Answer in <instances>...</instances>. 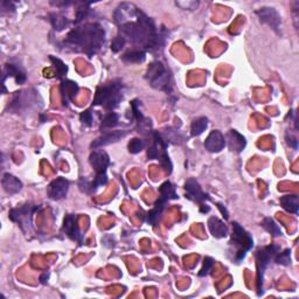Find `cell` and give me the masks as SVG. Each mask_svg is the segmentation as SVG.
<instances>
[{"label": "cell", "mask_w": 299, "mask_h": 299, "mask_svg": "<svg viewBox=\"0 0 299 299\" xmlns=\"http://www.w3.org/2000/svg\"><path fill=\"white\" fill-rule=\"evenodd\" d=\"M120 35L127 41L140 46L144 51L158 49L163 44V37L158 33L154 21L140 9L134 20L120 26Z\"/></svg>", "instance_id": "cell-1"}, {"label": "cell", "mask_w": 299, "mask_h": 299, "mask_svg": "<svg viewBox=\"0 0 299 299\" xmlns=\"http://www.w3.org/2000/svg\"><path fill=\"white\" fill-rule=\"evenodd\" d=\"M104 28L96 22H91L70 31L63 41V46L69 50L85 53L89 57H92L104 44Z\"/></svg>", "instance_id": "cell-2"}, {"label": "cell", "mask_w": 299, "mask_h": 299, "mask_svg": "<svg viewBox=\"0 0 299 299\" xmlns=\"http://www.w3.org/2000/svg\"><path fill=\"white\" fill-rule=\"evenodd\" d=\"M123 101V85L121 82H111L96 90L92 105H101L108 111L115 110Z\"/></svg>", "instance_id": "cell-3"}, {"label": "cell", "mask_w": 299, "mask_h": 299, "mask_svg": "<svg viewBox=\"0 0 299 299\" xmlns=\"http://www.w3.org/2000/svg\"><path fill=\"white\" fill-rule=\"evenodd\" d=\"M230 243L236 248L235 261L237 263L242 262L247 253L254 247L253 237L237 222H233V234H231Z\"/></svg>", "instance_id": "cell-4"}, {"label": "cell", "mask_w": 299, "mask_h": 299, "mask_svg": "<svg viewBox=\"0 0 299 299\" xmlns=\"http://www.w3.org/2000/svg\"><path fill=\"white\" fill-rule=\"evenodd\" d=\"M281 252V247L277 244H270L268 247L258 250L256 253V265H257V292L258 296L263 294V279H264V271L268 268L269 263L274 259L276 255Z\"/></svg>", "instance_id": "cell-5"}, {"label": "cell", "mask_w": 299, "mask_h": 299, "mask_svg": "<svg viewBox=\"0 0 299 299\" xmlns=\"http://www.w3.org/2000/svg\"><path fill=\"white\" fill-rule=\"evenodd\" d=\"M145 77L153 88L166 92L171 91V76L166 70L165 66L159 61H154L150 64Z\"/></svg>", "instance_id": "cell-6"}, {"label": "cell", "mask_w": 299, "mask_h": 299, "mask_svg": "<svg viewBox=\"0 0 299 299\" xmlns=\"http://www.w3.org/2000/svg\"><path fill=\"white\" fill-rule=\"evenodd\" d=\"M38 92L31 94V90H21L13 95L12 101L9 103V109L13 112H25L32 109L38 108Z\"/></svg>", "instance_id": "cell-7"}, {"label": "cell", "mask_w": 299, "mask_h": 299, "mask_svg": "<svg viewBox=\"0 0 299 299\" xmlns=\"http://www.w3.org/2000/svg\"><path fill=\"white\" fill-rule=\"evenodd\" d=\"M41 207H33V206L26 204L22 206H19L17 208H12L9 211L8 216L13 222L18 223V226H20V228L24 231H27V229H30L32 226V217H33V214L35 212L40 210Z\"/></svg>", "instance_id": "cell-8"}, {"label": "cell", "mask_w": 299, "mask_h": 299, "mask_svg": "<svg viewBox=\"0 0 299 299\" xmlns=\"http://www.w3.org/2000/svg\"><path fill=\"white\" fill-rule=\"evenodd\" d=\"M138 11H139V8H137L131 2H122L114 13L115 22L120 27V26L127 24L128 21H132L136 19Z\"/></svg>", "instance_id": "cell-9"}, {"label": "cell", "mask_w": 299, "mask_h": 299, "mask_svg": "<svg viewBox=\"0 0 299 299\" xmlns=\"http://www.w3.org/2000/svg\"><path fill=\"white\" fill-rule=\"evenodd\" d=\"M257 17L259 18V20L263 24L268 25L269 27H271L275 32L279 33L281 30V24H282V18L279 15V13L272 7H262L258 11H256Z\"/></svg>", "instance_id": "cell-10"}, {"label": "cell", "mask_w": 299, "mask_h": 299, "mask_svg": "<svg viewBox=\"0 0 299 299\" xmlns=\"http://www.w3.org/2000/svg\"><path fill=\"white\" fill-rule=\"evenodd\" d=\"M69 189V181L64 178H56L55 180L50 182L49 186L47 187L48 197L51 200H62L67 197Z\"/></svg>", "instance_id": "cell-11"}, {"label": "cell", "mask_w": 299, "mask_h": 299, "mask_svg": "<svg viewBox=\"0 0 299 299\" xmlns=\"http://www.w3.org/2000/svg\"><path fill=\"white\" fill-rule=\"evenodd\" d=\"M89 163L92 169L95 170L96 174L99 173H107V169L110 165V158L105 151L95 149L89 157Z\"/></svg>", "instance_id": "cell-12"}, {"label": "cell", "mask_w": 299, "mask_h": 299, "mask_svg": "<svg viewBox=\"0 0 299 299\" xmlns=\"http://www.w3.org/2000/svg\"><path fill=\"white\" fill-rule=\"evenodd\" d=\"M186 198L189 200L202 205L206 200H208V195L202 191L201 186L195 179H188L185 184Z\"/></svg>", "instance_id": "cell-13"}, {"label": "cell", "mask_w": 299, "mask_h": 299, "mask_svg": "<svg viewBox=\"0 0 299 299\" xmlns=\"http://www.w3.org/2000/svg\"><path fill=\"white\" fill-rule=\"evenodd\" d=\"M62 231L66 234L69 239L77 241L80 244H83V235L80 231L79 224H77V217L73 214L66 215L63 221Z\"/></svg>", "instance_id": "cell-14"}, {"label": "cell", "mask_w": 299, "mask_h": 299, "mask_svg": "<svg viewBox=\"0 0 299 299\" xmlns=\"http://www.w3.org/2000/svg\"><path fill=\"white\" fill-rule=\"evenodd\" d=\"M128 134V131L118 130V131H107V132H103V134L97 139L92 141L91 147L92 149H99L102 146L110 145L112 143H117L118 140H121L122 138H124Z\"/></svg>", "instance_id": "cell-15"}, {"label": "cell", "mask_w": 299, "mask_h": 299, "mask_svg": "<svg viewBox=\"0 0 299 299\" xmlns=\"http://www.w3.org/2000/svg\"><path fill=\"white\" fill-rule=\"evenodd\" d=\"M224 146H226V138L217 130L212 131L205 141L206 150L213 153H217L220 151H222Z\"/></svg>", "instance_id": "cell-16"}, {"label": "cell", "mask_w": 299, "mask_h": 299, "mask_svg": "<svg viewBox=\"0 0 299 299\" xmlns=\"http://www.w3.org/2000/svg\"><path fill=\"white\" fill-rule=\"evenodd\" d=\"M224 138H226V145L229 146V149L233 151V152L240 153L246 149V138L240 132H237L236 130H230Z\"/></svg>", "instance_id": "cell-17"}, {"label": "cell", "mask_w": 299, "mask_h": 299, "mask_svg": "<svg viewBox=\"0 0 299 299\" xmlns=\"http://www.w3.org/2000/svg\"><path fill=\"white\" fill-rule=\"evenodd\" d=\"M2 187H4L5 192L8 194H17L22 189V182L19 180L17 176L9 174V173H5L1 179Z\"/></svg>", "instance_id": "cell-18"}, {"label": "cell", "mask_w": 299, "mask_h": 299, "mask_svg": "<svg viewBox=\"0 0 299 299\" xmlns=\"http://www.w3.org/2000/svg\"><path fill=\"white\" fill-rule=\"evenodd\" d=\"M167 202H169V200H166L165 198L159 197L158 200L154 204V207L149 212V214H147V222L150 224H153V226H156V224L158 223V221L163 215V212L165 210Z\"/></svg>", "instance_id": "cell-19"}, {"label": "cell", "mask_w": 299, "mask_h": 299, "mask_svg": "<svg viewBox=\"0 0 299 299\" xmlns=\"http://www.w3.org/2000/svg\"><path fill=\"white\" fill-rule=\"evenodd\" d=\"M208 228H210L211 234L216 239H222L226 237L228 234V227L224 224L223 221H221L220 218L216 216H212L208 220Z\"/></svg>", "instance_id": "cell-20"}, {"label": "cell", "mask_w": 299, "mask_h": 299, "mask_svg": "<svg viewBox=\"0 0 299 299\" xmlns=\"http://www.w3.org/2000/svg\"><path fill=\"white\" fill-rule=\"evenodd\" d=\"M77 92H79V85H77L76 82L69 81V80L63 81L62 85H61V94H62L63 104L68 105V103L75 97Z\"/></svg>", "instance_id": "cell-21"}, {"label": "cell", "mask_w": 299, "mask_h": 299, "mask_svg": "<svg viewBox=\"0 0 299 299\" xmlns=\"http://www.w3.org/2000/svg\"><path fill=\"white\" fill-rule=\"evenodd\" d=\"M281 206L288 213L298 214L299 211V197L297 194H288L279 199Z\"/></svg>", "instance_id": "cell-22"}, {"label": "cell", "mask_w": 299, "mask_h": 299, "mask_svg": "<svg viewBox=\"0 0 299 299\" xmlns=\"http://www.w3.org/2000/svg\"><path fill=\"white\" fill-rule=\"evenodd\" d=\"M6 76L14 77L15 82H17L18 85H24L26 82V79H27L24 70H22L20 67H18L17 64H13V63H7L5 66L4 77Z\"/></svg>", "instance_id": "cell-23"}, {"label": "cell", "mask_w": 299, "mask_h": 299, "mask_svg": "<svg viewBox=\"0 0 299 299\" xmlns=\"http://www.w3.org/2000/svg\"><path fill=\"white\" fill-rule=\"evenodd\" d=\"M120 124V115L116 112L109 111L102 117L101 121V130L102 132H107L110 128L117 127Z\"/></svg>", "instance_id": "cell-24"}, {"label": "cell", "mask_w": 299, "mask_h": 299, "mask_svg": "<svg viewBox=\"0 0 299 299\" xmlns=\"http://www.w3.org/2000/svg\"><path fill=\"white\" fill-rule=\"evenodd\" d=\"M122 60L128 63H143L146 60V53L143 49H131L123 54Z\"/></svg>", "instance_id": "cell-25"}, {"label": "cell", "mask_w": 299, "mask_h": 299, "mask_svg": "<svg viewBox=\"0 0 299 299\" xmlns=\"http://www.w3.org/2000/svg\"><path fill=\"white\" fill-rule=\"evenodd\" d=\"M50 22H51V25H53V28L56 32H61V31L66 30V28L70 25L68 19H67L66 17H63V15L57 14V13H53V14H50Z\"/></svg>", "instance_id": "cell-26"}, {"label": "cell", "mask_w": 299, "mask_h": 299, "mask_svg": "<svg viewBox=\"0 0 299 299\" xmlns=\"http://www.w3.org/2000/svg\"><path fill=\"white\" fill-rule=\"evenodd\" d=\"M208 127V120L206 117H200L197 118L195 121H193L191 125V133L192 136L198 137L206 131V128Z\"/></svg>", "instance_id": "cell-27"}, {"label": "cell", "mask_w": 299, "mask_h": 299, "mask_svg": "<svg viewBox=\"0 0 299 299\" xmlns=\"http://www.w3.org/2000/svg\"><path fill=\"white\" fill-rule=\"evenodd\" d=\"M159 193H160V197L165 198L166 200L169 201L178 199V195H176L175 193V187L170 181H165L162 186H160Z\"/></svg>", "instance_id": "cell-28"}, {"label": "cell", "mask_w": 299, "mask_h": 299, "mask_svg": "<svg viewBox=\"0 0 299 299\" xmlns=\"http://www.w3.org/2000/svg\"><path fill=\"white\" fill-rule=\"evenodd\" d=\"M49 60L51 64H53V68L55 69V77L56 79H62V77L68 73V67L66 66V63L60 59H57L55 56H49Z\"/></svg>", "instance_id": "cell-29"}, {"label": "cell", "mask_w": 299, "mask_h": 299, "mask_svg": "<svg viewBox=\"0 0 299 299\" xmlns=\"http://www.w3.org/2000/svg\"><path fill=\"white\" fill-rule=\"evenodd\" d=\"M262 227L264 228L266 231H269L274 237H278L282 235L281 228L278 227V224L276 223L271 217H265L262 222Z\"/></svg>", "instance_id": "cell-30"}, {"label": "cell", "mask_w": 299, "mask_h": 299, "mask_svg": "<svg viewBox=\"0 0 299 299\" xmlns=\"http://www.w3.org/2000/svg\"><path fill=\"white\" fill-rule=\"evenodd\" d=\"M146 141L140 138H132L128 143V152L132 154H137L145 149Z\"/></svg>", "instance_id": "cell-31"}, {"label": "cell", "mask_w": 299, "mask_h": 299, "mask_svg": "<svg viewBox=\"0 0 299 299\" xmlns=\"http://www.w3.org/2000/svg\"><path fill=\"white\" fill-rule=\"evenodd\" d=\"M89 6H90L89 2H81V7L77 8L76 14H75V21L74 22H75L76 25L81 24L85 19L88 18L89 12H90Z\"/></svg>", "instance_id": "cell-32"}, {"label": "cell", "mask_w": 299, "mask_h": 299, "mask_svg": "<svg viewBox=\"0 0 299 299\" xmlns=\"http://www.w3.org/2000/svg\"><path fill=\"white\" fill-rule=\"evenodd\" d=\"M274 259L277 264L285 265V266L291 265V250L287 249V250H284L283 253L279 252L277 255H276Z\"/></svg>", "instance_id": "cell-33"}, {"label": "cell", "mask_w": 299, "mask_h": 299, "mask_svg": "<svg viewBox=\"0 0 299 299\" xmlns=\"http://www.w3.org/2000/svg\"><path fill=\"white\" fill-rule=\"evenodd\" d=\"M159 163H160V166L163 167V170L165 171L166 173H169V174H171L172 172V163H171V159H170L169 154H167L166 150L163 151V153L160 154L159 157Z\"/></svg>", "instance_id": "cell-34"}, {"label": "cell", "mask_w": 299, "mask_h": 299, "mask_svg": "<svg viewBox=\"0 0 299 299\" xmlns=\"http://www.w3.org/2000/svg\"><path fill=\"white\" fill-rule=\"evenodd\" d=\"M214 264H215V261L212 258V257H205L204 265H202L200 272H199V276H200V277H205V276H207L211 272V270L213 269Z\"/></svg>", "instance_id": "cell-35"}, {"label": "cell", "mask_w": 299, "mask_h": 299, "mask_svg": "<svg viewBox=\"0 0 299 299\" xmlns=\"http://www.w3.org/2000/svg\"><path fill=\"white\" fill-rule=\"evenodd\" d=\"M107 184H108L107 173H99V174H96L94 180H92V187H94V191H96L98 187L105 186Z\"/></svg>", "instance_id": "cell-36"}, {"label": "cell", "mask_w": 299, "mask_h": 299, "mask_svg": "<svg viewBox=\"0 0 299 299\" xmlns=\"http://www.w3.org/2000/svg\"><path fill=\"white\" fill-rule=\"evenodd\" d=\"M125 43H127V40H125L122 35H118V37H116L114 40H112L111 50L114 51V53H118V51H121L122 49H123Z\"/></svg>", "instance_id": "cell-37"}, {"label": "cell", "mask_w": 299, "mask_h": 299, "mask_svg": "<svg viewBox=\"0 0 299 299\" xmlns=\"http://www.w3.org/2000/svg\"><path fill=\"white\" fill-rule=\"evenodd\" d=\"M80 120H81L82 124L85 127H91L94 124V117H92V114L90 110H85L83 111L81 115H80Z\"/></svg>", "instance_id": "cell-38"}, {"label": "cell", "mask_w": 299, "mask_h": 299, "mask_svg": "<svg viewBox=\"0 0 299 299\" xmlns=\"http://www.w3.org/2000/svg\"><path fill=\"white\" fill-rule=\"evenodd\" d=\"M175 4L182 9H189V11H193V9H195L199 6V1H176Z\"/></svg>", "instance_id": "cell-39"}, {"label": "cell", "mask_w": 299, "mask_h": 299, "mask_svg": "<svg viewBox=\"0 0 299 299\" xmlns=\"http://www.w3.org/2000/svg\"><path fill=\"white\" fill-rule=\"evenodd\" d=\"M287 143L290 146L294 147V149H297V147H298V141H297V139H296V138H294V137H291L289 133L287 134Z\"/></svg>", "instance_id": "cell-40"}, {"label": "cell", "mask_w": 299, "mask_h": 299, "mask_svg": "<svg viewBox=\"0 0 299 299\" xmlns=\"http://www.w3.org/2000/svg\"><path fill=\"white\" fill-rule=\"evenodd\" d=\"M72 4L73 2L70 1H50V5L56 6V7H61V6H69Z\"/></svg>", "instance_id": "cell-41"}, {"label": "cell", "mask_w": 299, "mask_h": 299, "mask_svg": "<svg viewBox=\"0 0 299 299\" xmlns=\"http://www.w3.org/2000/svg\"><path fill=\"white\" fill-rule=\"evenodd\" d=\"M217 208H218V210H220L221 213H222L223 217L226 218V220H228V217H229V215H228V212H227L226 208H224V206H222L221 204H217Z\"/></svg>", "instance_id": "cell-42"}, {"label": "cell", "mask_w": 299, "mask_h": 299, "mask_svg": "<svg viewBox=\"0 0 299 299\" xmlns=\"http://www.w3.org/2000/svg\"><path fill=\"white\" fill-rule=\"evenodd\" d=\"M48 279H49V274H43V275L40 277V282L43 283V284H47Z\"/></svg>", "instance_id": "cell-43"}, {"label": "cell", "mask_w": 299, "mask_h": 299, "mask_svg": "<svg viewBox=\"0 0 299 299\" xmlns=\"http://www.w3.org/2000/svg\"><path fill=\"white\" fill-rule=\"evenodd\" d=\"M210 210H211V208L208 207V206L204 205V204H202L200 206V212H201V213H208V212H210Z\"/></svg>", "instance_id": "cell-44"}]
</instances>
